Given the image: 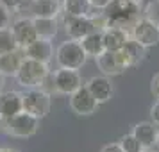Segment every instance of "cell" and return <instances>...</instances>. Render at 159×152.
Here are the masks:
<instances>
[{"mask_svg":"<svg viewBox=\"0 0 159 152\" xmlns=\"http://www.w3.org/2000/svg\"><path fill=\"white\" fill-rule=\"evenodd\" d=\"M141 4H138L134 0H111L107 7L104 9V15L107 16V20L111 25H134V22L138 20Z\"/></svg>","mask_w":159,"mask_h":152,"instance_id":"obj_1","label":"cell"},{"mask_svg":"<svg viewBox=\"0 0 159 152\" xmlns=\"http://www.w3.org/2000/svg\"><path fill=\"white\" fill-rule=\"evenodd\" d=\"M88 59V54L79 39H66L56 50V61L59 68H70V70H80Z\"/></svg>","mask_w":159,"mask_h":152,"instance_id":"obj_2","label":"cell"},{"mask_svg":"<svg viewBox=\"0 0 159 152\" xmlns=\"http://www.w3.org/2000/svg\"><path fill=\"white\" fill-rule=\"evenodd\" d=\"M48 77V63L23 58L22 66L16 73V81L22 88H39Z\"/></svg>","mask_w":159,"mask_h":152,"instance_id":"obj_3","label":"cell"},{"mask_svg":"<svg viewBox=\"0 0 159 152\" xmlns=\"http://www.w3.org/2000/svg\"><path fill=\"white\" fill-rule=\"evenodd\" d=\"M2 123H4V131L15 138H30L39 129V118L27 111H20Z\"/></svg>","mask_w":159,"mask_h":152,"instance_id":"obj_4","label":"cell"},{"mask_svg":"<svg viewBox=\"0 0 159 152\" xmlns=\"http://www.w3.org/2000/svg\"><path fill=\"white\" fill-rule=\"evenodd\" d=\"M23 111H27L36 118H45L50 113V95L41 88H25L22 93Z\"/></svg>","mask_w":159,"mask_h":152,"instance_id":"obj_5","label":"cell"},{"mask_svg":"<svg viewBox=\"0 0 159 152\" xmlns=\"http://www.w3.org/2000/svg\"><path fill=\"white\" fill-rule=\"evenodd\" d=\"M130 38L136 39L139 45H143L145 48L156 47L159 43V23L148 16L138 18L130 29Z\"/></svg>","mask_w":159,"mask_h":152,"instance_id":"obj_6","label":"cell"},{"mask_svg":"<svg viewBox=\"0 0 159 152\" xmlns=\"http://www.w3.org/2000/svg\"><path fill=\"white\" fill-rule=\"evenodd\" d=\"M65 30L70 39H82L93 30H98L91 16H72L65 15Z\"/></svg>","mask_w":159,"mask_h":152,"instance_id":"obj_7","label":"cell"},{"mask_svg":"<svg viewBox=\"0 0 159 152\" xmlns=\"http://www.w3.org/2000/svg\"><path fill=\"white\" fill-rule=\"evenodd\" d=\"M82 86V77L79 70H70V68H59L54 73V90L61 95H70L77 91Z\"/></svg>","mask_w":159,"mask_h":152,"instance_id":"obj_8","label":"cell"},{"mask_svg":"<svg viewBox=\"0 0 159 152\" xmlns=\"http://www.w3.org/2000/svg\"><path fill=\"white\" fill-rule=\"evenodd\" d=\"M98 106L100 104L97 102V99H95L93 95H91V91L86 88V84H82L77 91H73L70 95V108L73 109V113H77L80 116L93 115Z\"/></svg>","mask_w":159,"mask_h":152,"instance_id":"obj_9","label":"cell"},{"mask_svg":"<svg viewBox=\"0 0 159 152\" xmlns=\"http://www.w3.org/2000/svg\"><path fill=\"white\" fill-rule=\"evenodd\" d=\"M11 30H13L16 41H18V47L22 50L38 39V32L32 18H18V20H15L13 25H11Z\"/></svg>","mask_w":159,"mask_h":152,"instance_id":"obj_10","label":"cell"},{"mask_svg":"<svg viewBox=\"0 0 159 152\" xmlns=\"http://www.w3.org/2000/svg\"><path fill=\"white\" fill-rule=\"evenodd\" d=\"M23 111L22 93L18 91H0V122L15 116L16 113Z\"/></svg>","mask_w":159,"mask_h":152,"instance_id":"obj_11","label":"cell"},{"mask_svg":"<svg viewBox=\"0 0 159 152\" xmlns=\"http://www.w3.org/2000/svg\"><path fill=\"white\" fill-rule=\"evenodd\" d=\"M97 61V66H98V70H100L104 75H107V77H115V75H120L122 72H125L127 68L122 65V61L118 58V54L113 50H106L102 52L98 58H95Z\"/></svg>","mask_w":159,"mask_h":152,"instance_id":"obj_12","label":"cell"},{"mask_svg":"<svg viewBox=\"0 0 159 152\" xmlns=\"http://www.w3.org/2000/svg\"><path fill=\"white\" fill-rule=\"evenodd\" d=\"M86 88L91 91V95L97 99L98 104H104V102H107L113 97V82L104 73L98 75V77H91L86 82Z\"/></svg>","mask_w":159,"mask_h":152,"instance_id":"obj_13","label":"cell"},{"mask_svg":"<svg viewBox=\"0 0 159 152\" xmlns=\"http://www.w3.org/2000/svg\"><path fill=\"white\" fill-rule=\"evenodd\" d=\"M145 50H147V48H145L143 45H139L136 39L130 38L129 41L123 45L116 54H118V58L122 61V65L125 66V68H130V66H136L138 63L145 58Z\"/></svg>","mask_w":159,"mask_h":152,"instance_id":"obj_14","label":"cell"},{"mask_svg":"<svg viewBox=\"0 0 159 152\" xmlns=\"http://www.w3.org/2000/svg\"><path fill=\"white\" fill-rule=\"evenodd\" d=\"M23 56L30 59H36L41 63H50V59L54 58V48H52L50 39H43L38 38L36 41H32L29 47L23 48Z\"/></svg>","mask_w":159,"mask_h":152,"instance_id":"obj_15","label":"cell"},{"mask_svg":"<svg viewBox=\"0 0 159 152\" xmlns=\"http://www.w3.org/2000/svg\"><path fill=\"white\" fill-rule=\"evenodd\" d=\"M129 39H130V32L125 27L109 25L107 29L104 30V45H106V50L118 52Z\"/></svg>","mask_w":159,"mask_h":152,"instance_id":"obj_16","label":"cell"},{"mask_svg":"<svg viewBox=\"0 0 159 152\" xmlns=\"http://www.w3.org/2000/svg\"><path fill=\"white\" fill-rule=\"evenodd\" d=\"M132 134L139 140L143 149H154L157 147V136L159 129L154 122H139L132 127Z\"/></svg>","mask_w":159,"mask_h":152,"instance_id":"obj_17","label":"cell"},{"mask_svg":"<svg viewBox=\"0 0 159 152\" xmlns=\"http://www.w3.org/2000/svg\"><path fill=\"white\" fill-rule=\"evenodd\" d=\"M23 56L20 50H15V52H9V54H4L0 56V72L4 73L6 77H16V73L22 66V61H23Z\"/></svg>","mask_w":159,"mask_h":152,"instance_id":"obj_18","label":"cell"},{"mask_svg":"<svg viewBox=\"0 0 159 152\" xmlns=\"http://www.w3.org/2000/svg\"><path fill=\"white\" fill-rule=\"evenodd\" d=\"M80 43L84 47L88 56L91 58H98L102 52H106V45H104V30H93L91 34L80 39Z\"/></svg>","mask_w":159,"mask_h":152,"instance_id":"obj_19","label":"cell"},{"mask_svg":"<svg viewBox=\"0 0 159 152\" xmlns=\"http://www.w3.org/2000/svg\"><path fill=\"white\" fill-rule=\"evenodd\" d=\"M61 9H63V4H59V0H32L34 16L56 18L61 13Z\"/></svg>","mask_w":159,"mask_h":152,"instance_id":"obj_20","label":"cell"},{"mask_svg":"<svg viewBox=\"0 0 159 152\" xmlns=\"http://www.w3.org/2000/svg\"><path fill=\"white\" fill-rule=\"evenodd\" d=\"M32 22H34V27H36L38 38H43V39H54V36L57 34V20H56V18L34 16Z\"/></svg>","mask_w":159,"mask_h":152,"instance_id":"obj_21","label":"cell"},{"mask_svg":"<svg viewBox=\"0 0 159 152\" xmlns=\"http://www.w3.org/2000/svg\"><path fill=\"white\" fill-rule=\"evenodd\" d=\"M91 9H95L89 0H63L65 15L72 16H91Z\"/></svg>","mask_w":159,"mask_h":152,"instance_id":"obj_22","label":"cell"},{"mask_svg":"<svg viewBox=\"0 0 159 152\" xmlns=\"http://www.w3.org/2000/svg\"><path fill=\"white\" fill-rule=\"evenodd\" d=\"M15 50H20V47H18V41H16L11 27L0 29V56L15 52Z\"/></svg>","mask_w":159,"mask_h":152,"instance_id":"obj_23","label":"cell"},{"mask_svg":"<svg viewBox=\"0 0 159 152\" xmlns=\"http://www.w3.org/2000/svg\"><path fill=\"white\" fill-rule=\"evenodd\" d=\"M118 143H120V147L123 149V152H143V145L139 143V140H138L132 132L122 136Z\"/></svg>","mask_w":159,"mask_h":152,"instance_id":"obj_24","label":"cell"},{"mask_svg":"<svg viewBox=\"0 0 159 152\" xmlns=\"http://www.w3.org/2000/svg\"><path fill=\"white\" fill-rule=\"evenodd\" d=\"M11 23V11L6 4L0 2V29H6Z\"/></svg>","mask_w":159,"mask_h":152,"instance_id":"obj_25","label":"cell"},{"mask_svg":"<svg viewBox=\"0 0 159 152\" xmlns=\"http://www.w3.org/2000/svg\"><path fill=\"white\" fill-rule=\"evenodd\" d=\"M150 118H152V122L159 127V100L150 108Z\"/></svg>","mask_w":159,"mask_h":152,"instance_id":"obj_26","label":"cell"},{"mask_svg":"<svg viewBox=\"0 0 159 152\" xmlns=\"http://www.w3.org/2000/svg\"><path fill=\"white\" fill-rule=\"evenodd\" d=\"M89 4H91L95 9H98V11H104V9H106L109 4H111V0H89Z\"/></svg>","mask_w":159,"mask_h":152,"instance_id":"obj_27","label":"cell"},{"mask_svg":"<svg viewBox=\"0 0 159 152\" xmlns=\"http://www.w3.org/2000/svg\"><path fill=\"white\" fill-rule=\"evenodd\" d=\"M150 91H152V93H154V95H156V97L159 99V73L152 77V82H150Z\"/></svg>","mask_w":159,"mask_h":152,"instance_id":"obj_28","label":"cell"},{"mask_svg":"<svg viewBox=\"0 0 159 152\" xmlns=\"http://www.w3.org/2000/svg\"><path fill=\"white\" fill-rule=\"evenodd\" d=\"M100 152H123V149L120 147V143H109V145H106Z\"/></svg>","mask_w":159,"mask_h":152,"instance_id":"obj_29","label":"cell"},{"mask_svg":"<svg viewBox=\"0 0 159 152\" xmlns=\"http://www.w3.org/2000/svg\"><path fill=\"white\" fill-rule=\"evenodd\" d=\"M16 2H18V0H2V4H6L7 7H13V6H15Z\"/></svg>","mask_w":159,"mask_h":152,"instance_id":"obj_30","label":"cell"},{"mask_svg":"<svg viewBox=\"0 0 159 152\" xmlns=\"http://www.w3.org/2000/svg\"><path fill=\"white\" fill-rule=\"evenodd\" d=\"M4 81H6V75L0 72V91H2V88H4Z\"/></svg>","mask_w":159,"mask_h":152,"instance_id":"obj_31","label":"cell"},{"mask_svg":"<svg viewBox=\"0 0 159 152\" xmlns=\"http://www.w3.org/2000/svg\"><path fill=\"white\" fill-rule=\"evenodd\" d=\"M0 152H16V150H13V149H0Z\"/></svg>","mask_w":159,"mask_h":152,"instance_id":"obj_32","label":"cell"},{"mask_svg":"<svg viewBox=\"0 0 159 152\" xmlns=\"http://www.w3.org/2000/svg\"><path fill=\"white\" fill-rule=\"evenodd\" d=\"M143 152H157V150H154V149H143Z\"/></svg>","mask_w":159,"mask_h":152,"instance_id":"obj_33","label":"cell"},{"mask_svg":"<svg viewBox=\"0 0 159 152\" xmlns=\"http://www.w3.org/2000/svg\"><path fill=\"white\" fill-rule=\"evenodd\" d=\"M134 2H138V4H141V2H143V0H134Z\"/></svg>","mask_w":159,"mask_h":152,"instance_id":"obj_34","label":"cell"},{"mask_svg":"<svg viewBox=\"0 0 159 152\" xmlns=\"http://www.w3.org/2000/svg\"><path fill=\"white\" fill-rule=\"evenodd\" d=\"M157 149H159V136H157Z\"/></svg>","mask_w":159,"mask_h":152,"instance_id":"obj_35","label":"cell"}]
</instances>
